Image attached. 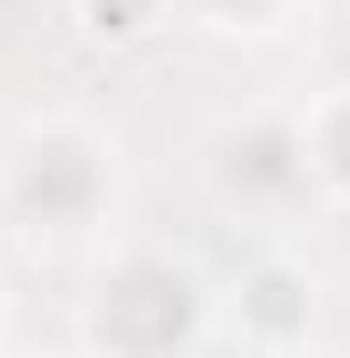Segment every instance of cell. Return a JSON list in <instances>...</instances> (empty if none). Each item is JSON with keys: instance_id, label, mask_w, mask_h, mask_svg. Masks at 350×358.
<instances>
[{"instance_id": "6da1fadb", "label": "cell", "mask_w": 350, "mask_h": 358, "mask_svg": "<svg viewBox=\"0 0 350 358\" xmlns=\"http://www.w3.org/2000/svg\"><path fill=\"white\" fill-rule=\"evenodd\" d=\"M192 334H200V300H192V275L167 259H134L92 300V342L108 358H183Z\"/></svg>"}, {"instance_id": "7a4b0ae2", "label": "cell", "mask_w": 350, "mask_h": 358, "mask_svg": "<svg viewBox=\"0 0 350 358\" xmlns=\"http://www.w3.org/2000/svg\"><path fill=\"white\" fill-rule=\"evenodd\" d=\"M108 192V159L100 142L76 125H34L8 159V208L34 225V234H76Z\"/></svg>"}]
</instances>
